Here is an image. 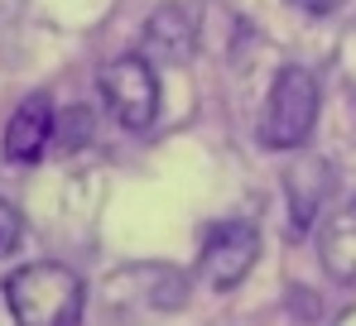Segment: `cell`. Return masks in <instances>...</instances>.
Returning a JSON list of instances; mask_svg holds the SVG:
<instances>
[{"label":"cell","instance_id":"cell-1","mask_svg":"<svg viewBox=\"0 0 356 326\" xmlns=\"http://www.w3.org/2000/svg\"><path fill=\"white\" fill-rule=\"evenodd\" d=\"M5 302L15 326H77L82 322V278L63 264H24L10 273Z\"/></svg>","mask_w":356,"mask_h":326},{"label":"cell","instance_id":"cell-2","mask_svg":"<svg viewBox=\"0 0 356 326\" xmlns=\"http://www.w3.org/2000/svg\"><path fill=\"white\" fill-rule=\"evenodd\" d=\"M318 120V82L308 67H280L265 106H260V144L265 149H298Z\"/></svg>","mask_w":356,"mask_h":326},{"label":"cell","instance_id":"cell-3","mask_svg":"<svg viewBox=\"0 0 356 326\" xmlns=\"http://www.w3.org/2000/svg\"><path fill=\"white\" fill-rule=\"evenodd\" d=\"M102 101L125 130H149L159 115V77L149 67V58L130 53L102 67Z\"/></svg>","mask_w":356,"mask_h":326},{"label":"cell","instance_id":"cell-4","mask_svg":"<svg viewBox=\"0 0 356 326\" xmlns=\"http://www.w3.org/2000/svg\"><path fill=\"white\" fill-rule=\"evenodd\" d=\"M255 259H260V230L250 221H222V225L207 230L197 269L207 278V288L232 293V288L245 283V273L255 269Z\"/></svg>","mask_w":356,"mask_h":326},{"label":"cell","instance_id":"cell-5","mask_svg":"<svg viewBox=\"0 0 356 326\" xmlns=\"http://www.w3.org/2000/svg\"><path fill=\"white\" fill-rule=\"evenodd\" d=\"M197 49V10L193 5H159L145 19V58L188 62Z\"/></svg>","mask_w":356,"mask_h":326},{"label":"cell","instance_id":"cell-6","mask_svg":"<svg viewBox=\"0 0 356 326\" xmlns=\"http://www.w3.org/2000/svg\"><path fill=\"white\" fill-rule=\"evenodd\" d=\"M54 125H58V115L49 106V96L19 101L15 115H10V125H5V159L10 163L44 159V149H49V139H54Z\"/></svg>","mask_w":356,"mask_h":326},{"label":"cell","instance_id":"cell-7","mask_svg":"<svg viewBox=\"0 0 356 326\" xmlns=\"http://www.w3.org/2000/svg\"><path fill=\"white\" fill-rule=\"evenodd\" d=\"M318 259L337 283H356V202L332 212L318 235Z\"/></svg>","mask_w":356,"mask_h":326},{"label":"cell","instance_id":"cell-8","mask_svg":"<svg viewBox=\"0 0 356 326\" xmlns=\"http://www.w3.org/2000/svg\"><path fill=\"white\" fill-rule=\"evenodd\" d=\"M284 182H289V221H294V230H308L323 192H327V182H332V173H327L323 159H298Z\"/></svg>","mask_w":356,"mask_h":326},{"label":"cell","instance_id":"cell-9","mask_svg":"<svg viewBox=\"0 0 356 326\" xmlns=\"http://www.w3.org/2000/svg\"><path fill=\"white\" fill-rule=\"evenodd\" d=\"M54 130H58V144L67 149V154H72V149H82V144L92 139V110L72 106V110L58 120V125H54Z\"/></svg>","mask_w":356,"mask_h":326},{"label":"cell","instance_id":"cell-10","mask_svg":"<svg viewBox=\"0 0 356 326\" xmlns=\"http://www.w3.org/2000/svg\"><path fill=\"white\" fill-rule=\"evenodd\" d=\"M19 235H24V221H19V212L10 207V202H0V259L19 245Z\"/></svg>","mask_w":356,"mask_h":326},{"label":"cell","instance_id":"cell-11","mask_svg":"<svg viewBox=\"0 0 356 326\" xmlns=\"http://www.w3.org/2000/svg\"><path fill=\"white\" fill-rule=\"evenodd\" d=\"M298 5H303L308 15H332V10H342L347 0H298Z\"/></svg>","mask_w":356,"mask_h":326}]
</instances>
